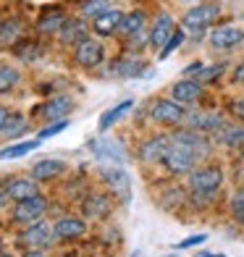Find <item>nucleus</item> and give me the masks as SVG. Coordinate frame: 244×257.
Masks as SVG:
<instances>
[{
    "label": "nucleus",
    "instance_id": "obj_1",
    "mask_svg": "<svg viewBox=\"0 0 244 257\" xmlns=\"http://www.w3.org/2000/svg\"><path fill=\"white\" fill-rule=\"evenodd\" d=\"M223 186V171L218 166H202L189 173V192L194 202H207L213 200V194Z\"/></svg>",
    "mask_w": 244,
    "mask_h": 257
},
{
    "label": "nucleus",
    "instance_id": "obj_2",
    "mask_svg": "<svg viewBox=\"0 0 244 257\" xmlns=\"http://www.w3.org/2000/svg\"><path fill=\"white\" fill-rule=\"evenodd\" d=\"M218 16H220V6H215V3H202V6H194L192 11H187V14H184V19H181V24L187 27V29H192L197 37H202L205 29L218 21Z\"/></svg>",
    "mask_w": 244,
    "mask_h": 257
},
{
    "label": "nucleus",
    "instance_id": "obj_3",
    "mask_svg": "<svg viewBox=\"0 0 244 257\" xmlns=\"http://www.w3.org/2000/svg\"><path fill=\"white\" fill-rule=\"evenodd\" d=\"M100 176L110 189L121 197V202H129L132 200V179L121 166H102L100 168Z\"/></svg>",
    "mask_w": 244,
    "mask_h": 257
},
{
    "label": "nucleus",
    "instance_id": "obj_4",
    "mask_svg": "<svg viewBox=\"0 0 244 257\" xmlns=\"http://www.w3.org/2000/svg\"><path fill=\"white\" fill-rule=\"evenodd\" d=\"M171 145L184 147V150H187V153H192L197 160H202L207 153H210V142H207V137H202L200 132H194V128L173 134V137H171Z\"/></svg>",
    "mask_w": 244,
    "mask_h": 257
},
{
    "label": "nucleus",
    "instance_id": "obj_5",
    "mask_svg": "<svg viewBox=\"0 0 244 257\" xmlns=\"http://www.w3.org/2000/svg\"><path fill=\"white\" fill-rule=\"evenodd\" d=\"M55 236L53 233V226L42 223V220H34V223H29V228L21 231L19 241L24 244L27 249H45L50 244V239Z\"/></svg>",
    "mask_w": 244,
    "mask_h": 257
},
{
    "label": "nucleus",
    "instance_id": "obj_6",
    "mask_svg": "<svg viewBox=\"0 0 244 257\" xmlns=\"http://www.w3.org/2000/svg\"><path fill=\"white\" fill-rule=\"evenodd\" d=\"M45 210H48V200L45 197H29V200H21L16 202L14 207V220L16 223H34V220H40L45 215Z\"/></svg>",
    "mask_w": 244,
    "mask_h": 257
},
{
    "label": "nucleus",
    "instance_id": "obj_7",
    "mask_svg": "<svg viewBox=\"0 0 244 257\" xmlns=\"http://www.w3.org/2000/svg\"><path fill=\"white\" fill-rule=\"evenodd\" d=\"M163 163H166V168L173 173V176H181V173H192V171H194V166H197V158H194L192 153H187L184 147L171 145V150L166 153Z\"/></svg>",
    "mask_w": 244,
    "mask_h": 257
},
{
    "label": "nucleus",
    "instance_id": "obj_8",
    "mask_svg": "<svg viewBox=\"0 0 244 257\" xmlns=\"http://www.w3.org/2000/svg\"><path fill=\"white\" fill-rule=\"evenodd\" d=\"M155 123H163V126H179L184 121V108L176 102V100H158L150 110Z\"/></svg>",
    "mask_w": 244,
    "mask_h": 257
},
{
    "label": "nucleus",
    "instance_id": "obj_9",
    "mask_svg": "<svg viewBox=\"0 0 244 257\" xmlns=\"http://www.w3.org/2000/svg\"><path fill=\"white\" fill-rule=\"evenodd\" d=\"M76 63L84 66V68H95L102 63V45L97 40H84L76 45Z\"/></svg>",
    "mask_w": 244,
    "mask_h": 257
},
{
    "label": "nucleus",
    "instance_id": "obj_10",
    "mask_svg": "<svg viewBox=\"0 0 244 257\" xmlns=\"http://www.w3.org/2000/svg\"><path fill=\"white\" fill-rule=\"evenodd\" d=\"M121 21H124V14H121V11L108 8V11H102L100 16L92 19V29H95V32L100 34V37H110L113 32H118Z\"/></svg>",
    "mask_w": 244,
    "mask_h": 257
},
{
    "label": "nucleus",
    "instance_id": "obj_11",
    "mask_svg": "<svg viewBox=\"0 0 244 257\" xmlns=\"http://www.w3.org/2000/svg\"><path fill=\"white\" fill-rule=\"evenodd\" d=\"M244 40V32L239 27H218L213 34H210V45L215 50H231Z\"/></svg>",
    "mask_w": 244,
    "mask_h": 257
},
{
    "label": "nucleus",
    "instance_id": "obj_12",
    "mask_svg": "<svg viewBox=\"0 0 244 257\" xmlns=\"http://www.w3.org/2000/svg\"><path fill=\"white\" fill-rule=\"evenodd\" d=\"M92 153H95L97 158L102 160H110L115 163V166H124L126 163V153H124V147L118 142H113V139H97V142H92Z\"/></svg>",
    "mask_w": 244,
    "mask_h": 257
},
{
    "label": "nucleus",
    "instance_id": "obj_13",
    "mask_svg": "<svg viewBox=\"0 0 244 257\" xmlns=\"http://www.w3.org/2000/svg\"><path fill=\"white\" fill-rule=\"evenodd\" d=\"M173 100L176 102H181V105H189V102H197L200 100V95H202V84L197 79H181V81H176L173 84Z\"/></svg>",
    "mask_w": 244,
    "mask_h": 257
},
{
    "label": "nucleus",
    "instance_id": "obj_14",
    "mask_svg": "<svg viewBox=\"0 0 244 257\" xmlns=\"http://www.w3.org/2000/svg\"><path fill=\"white\" fill-rule=\"evenodd\" d=\"M84 231H87V226H84V220H81V218H61L53 226L55 239H63V241H71V239L84 236Z\"/></svg>",
    "mask_w": 244,
    "mask_h": 257
},
{
    "label": "nucleus",
    "instance_id": "obj_15",
    "mask_svg": "<svg viewBox=\"0 0 244 257\" xmlns=\"http://www.w3.org/2000/svg\"><path fill=\"white\" fill-rule=\"evenodd\" d=\"M66 171V163L58 160V158H45L40 163H34L32 166V179L37 181H50L55 176H61V173Z\"/></svg>",
    "mask_w": 244,
    "mask_h": 257
},
{
    "label": "nucleus",
    "instance_id": "obj_16",
    "mask_svg": "<svg viewBox=\"0 0 244 257\" xmlns=\"http://www.w3.org/2000/svg\"><path fill=\"white\" fill-rule=\"evenodd\" d=\"M40 194V186H37V179H14L8 184L6 189V197H11V200H29V197H37Z\"/></svg>",
    "mask_w": 244,
    "mask_h": 257
},
{
    "label": "nucleus",
    "instance_id": "obj_17",
    "mask_svg": "<svg viewBox=\"0 0 244 257\" xmlns=\"http://www.w3.org/2000/svg\"><path fill=\"white\" fill-rule=\"evenodd\" d=\"M58 37H61L63 45H79L87 40V24L81 19H66V24L61 27Z\"/></svg>",
    "mask_w": 244,
    "mask_h": 257
},
{
    "label": "nucleus",
    "instance_id": "obj_18",
    "mask_svg": "<svg viewBox=\"0 0 244 257\" xmlns=\"http://www.w3.org/2000/svg\"><path fill=\"white\" fill-rule=\"evenodd\" d=\"M168 150H171V137H155V139H150V142L142 145V153L139 155L147 163H160Z\"/></svg>",
    "mask_w": 244,
    "mask_h": 257
},
{
    "label": "nucleus",
    "instance_id": "obj_19",
    "mask_svg": "<svg viewBox=\"0 0 244 257\" xmlns=\"http://www.w3.org/2000/svg\"><path fill=\"white\" fill-rule=\"evenodd\" d=\"M173 32H176V29H173L171 16H168V14H163V16L155 21L153 32H150V45H153V48H158V50H163V48H166V42L171 40V34H173Z\"/></svg>",
    "mask_w": 244,
    "mask_h": 257
},
{
    "label": "nucleus",
    "instance_id": "obj_20",
    "mask_svg": "<svg viewBox=\"0 0 244 257\" xmlns=\"http://www.w3.org/2000/svg\"><path fill=\"white\" fill-rule=\"evenodd\" d=\"M81 213L87 218H105L110 213V200L105 194H89L84 202H81Z\"/></svg>",
    "mask_w": 244,
    "mask_h": 257
},
{
    "label": "nucleus",
    "instance_id": "obj_21",
    "mask_svg": "<svg viewBox=\"0 0 244 257\" xmlns=\"http://www.w3.org/2000/svg\"><path fill=\"white\" fill-rule=\"evenodd\" d=\"M189 128H194V132H218V128H223V118L215 113H194L189 115Z\"/></svg>",
    "mask_w": 244,
    "mask_h": 257
},
{
    "label": "nucleus",
    "instance_id": "obj_22",
    "mask_svg": "<svg viewBox=\"0 0 244 257\" xmlns=\"http://www.w3.org/2000/svg\"><path fill=\"white\" fill-rule=\"evenodd\" d=\"M40 147V137L37 139H24V142L19 145H8L0 150V160H14V158H24L29 153H34V150Z\"/></svg>",
    "mask_w": 244,
    "mask_h": 257
},
{
    "label": "nucleus",
    "instance_id": "obj_23",
    "mask_svg": "<svg viewBox=\"0 0 244 257\" xmlns=\"http://www.w3.org/2000/svg\"><path fill=\"white\" fill-rule=\"evenodd\" d=\"M71 108H74V102L68 97H53L50 102H45L42 115L45 118H66V115L71 113Z\"/></svg>",
    "mask_w": 244,
    "mask_h": 257
},
{
    "label": "nucleus",
    "instance_id": "obj_24",
    "mask_svg": "<svg viewBox=\"0 0 244 257\" xmlns=\"http://www.w3.org/2000/svg\"><path fill=\"white\" fill-rule=\"evenodd\" d=\"M132 105H134L132 100H124V102L115 105V108H110V110L102 113V115H100V132H108V128H110L115 121H118L121 115H126V113L132 110Z\"/></svg>",
    "mask_w": 244,
    "mask_h": 257
},
{
    "label": "nucleus",
    "instance_id": "obj_25",
    "mask_svg": "<svg viewBox=\"0 0 244 257\" xmlns=\"http://www.w3.org/2000/svg\"><path fill=\"white\" fill-rule=\"evenodd\" d=\"M66 24V16L61 14V11H53V14H45L40 21H37V29L42 34H55L61 32V27Z\"/></svg>",
    "mask_w": 244,
    "mask_h": 257
},
{
    "label": "nucleus",
    "instance_id": "obj_26",
    "mask_svg": "<svg viewBox=\"0 0 244 257\" xmlns=\"http://www.w3.org/2000/svg\"><path fill=\"white\" fill-rule=\"evenodd\" d=\"M142 27H145V14H142V11H132L129 16H124L118 32H121V34H126V37H132V34H134V32H139Z\"/></svg>",
    "mask_w": 244,
    "mask_h": 257
},
{
    "label": "nucleus",
    "instance_id": "obj_27",
    "mask_svg": "<svg viewBox=\"0 0 244 257\" xmlns=\"http://www.w3.org/2000/svg\"><path fill=\"white\" fill-rule=\"evenodd\" d=\"M19 79H21V74L14 66H0V95H6V92L14 89L19 84Z\"/></svg>",
    "mask_w": 244,
    "mask_h": 257
},
{
    "label": "nucleus",
    "instance_id": "obj_28",
    "mask_svg": "<svg viewBox=\"0 0 244 257\" xmlns=\"http://www.w3.org/2000/svg\"><path fill=\"white\" fill-rule=\"evenodd\" d=\"M21 32H24V27H21V21L16 19H8L0 24V42H16L21 37Z\"/></svg>",
    "mask_w": 244,
    "mask_h": 257
},
{
    "label": "nucleus",
    "instance_id": "obj_29",
    "mask_svg": "<svg viewBox=\"0 0 244 257\" xmlns=\"http://www.w3.org/2000/svg\"><path fill=\"white\" fill-rule=\"evenodd\" d=\"M220 142L226 147H244V126H236V128H220Z\"/></svg>",
    "mask_w": 244,
    "mask_h": 257
},
{
    "label": "nucleus",
    "instance_id": "obj_30",
    "mask_svg": "<svg viewBox=\"0 0 244 257\" xmlns=\"http://www.w3.org/2000/svg\"><path fill=\"white\" fill-rule=\"evenodd\" d=\"M218 76H223V66H200V71H197V81L200 84H210Z\"/></svg>",
    "mask_w": 244,
    "mask_h": 257
},
{
    "label": "nucleus",
    "instance_id": "obj_31",
    "mask_svg": "<svg viewBox=\"0 0 244 257\" xmlns=\"http://www.w3.org/2000/svg\"><path fill=\"white\" fill-rule=\"evenodd\" d=\"M21 132H27V118L24 115H11L6 128H3V134L6 137H19Z\"/></svg>",
    "mask_w": 244,
    "mask_h": 257
},
{
    "label": "nucleus",
    "instance_id": "obj_32",
    "mask_svg": "<svg viewBox=\"0 0 244 257\" xmlns=\"http://www.w3.org/2000/svg\"><path fill=\"white\" fill-rule=\"evenodd\" d=\"M108 8H110L108 0H87V3L81 6V14L89 16V19H95V16L102 14V11H108Z\"/></svg>",
    "mask_w": 244,
    "mask_h": 257
},
{
    "label": "nucleus",
    "instance_id": "obj_33",
    "mask_svg": "<svg viewBox=\"0 0 244 257\" xmlns=\"http://www.w3.org/2000/svg\"><path fill=\"white\" fill-rule=\"evenodd\" d=\"M181 42H184V32H181V29H176V32L171 34V40L166 42V48L160 50V61H166V58H168V55H171L173 50H176V48H179Z\"/></svg>",
    "mask_w": 244,
    "mask_h": 257
},
{
    "label": "nucleus",
    "instance_id": "obj_34",
    "mask_svg": "<svg viewBox=\"0 0 244 257\" xmlns=\"http://www.w3.org/2000/svg\"><path fill=\"white\" fill-rule=\"evenodd\" d=\"M19 53V58H21V61H24V63H34V61H37V58H40V48H37V45H34V42H27L24 45V48H19L16 50Z\"/></svg>",
    "mask_w": 244,
    "mask_h": 257
},
{
    "label": "nucleus",
    "instance_id": "obj_35",
    "mask_svg": "<svg viewBox=\"0 0 244 257\" xmlns=\"http://www.w3.org/2000/svg\"><path fill=\"white\" fill-rule=\"evenodd\" d=\"M142 71V61H124L115 66V74H121V76H134Z\"/></svg>",
    "mask_w": 244,
    "mask_h": 257
},
{
    "label": "nucleus",
    "instance_id": "obj_36",
    "mask_svg": "<svg viewBox=\"0 0 244 257\" xmlns=\"http://www.w3.org/2000/svg\"><path fill=\"white\" fill-rule=\"evenodd\" d=\"M231 215H234L236 223H244V192L234 194V200H231Z\"/></svg>",
    "mask_w": 244,
    "mask_h": 257
},
{
    "label": "nucleus",
    "instance_id": "obj_37",
    "mask_svg": "<svg viewBox=\"0 0 244 257\" xmlns=\"http://www.w3.org/2000/svg\"><path fill=\"white\" fill-rule=\"evenodd\" d=\"M66 126H68V118H55V123H53V126H45L42 132H40V139H48V137H55V134H61Z\"/></svg>",
    "mask_w": 244,
    "mask_h": 257
},
{
    "label": "nucleus",
    "instance_id": "obj_38",
    "mask_svg": "<svg viewBox=\"0 0 244 257\" xmlns=\"http://www.w3.org/2000/svg\"><path fill=\"white\" fill-rule=\"evenodd\" d=\"M207 239V233H197V236H189V239H184L181 244H176V249H187V247H197V244H202Z\"/></svg>",
    "mask_w": 244,
    "mask_h": 257
},
{
    "label": "nucleus",
    "instance_id": "obj_39",
    "mask_svg": "<svg viewBox=\"0 0 244 257\" xmlns=\"http://www.w3.org/2000/svg\"><path fill=\"white\" fill-rule=\"evenodd\" d=\"M231 81H234V84H244V63H239V66L234 68V74H231Z\"/></svg>",
    "mask_w": 244,
    "mask_h": 257
},
{
    "label": "nucleus",
    "instance_id": "obj_40",
    "mask_svg": "<svg viewBox=\"0 0 244 257\" xmlns=\"http://www.w3.org/2000/svg\"><path fill=\"white\" fill-rule=\"evenodd\" d=\"M231 110H234V115H239V118H244V97L234 100V105H231Z\"/></svg>",
    "mask_w": 244,
    "mask_h": 257
},
{
    "label": "nucleus",
    "instance_id": "obj_41",
    "mask_svg": "<svg viewBox=\"0 0 244 257\" xmlns=\"http://www.w3.org/2000/svg\"><path fill=\"white\" fill-rule=\"evenodd\" d=\"M8 118H11V113L6 110V108H0V132L6 128V123H8Z\"/></svg>",
    "mask_w": 244,
    "mask_h": 257
},
{
    "label": "nucleus",
    "instance_id": "obj_42",
    "mask_svg": "<svg viewBox=\"0 0 244 257\" xmlns=\"http://www.w3.org/2000/svg\"><path fill=\"white\" fill-rule=\"evenodd\" d=\"M24 257H45V254H42V249H29Z\"/></svg>",
    "mask_w": 244,
    "mask_h": 257
},
{
    "label": "nucleus",
    "instance_id": "obj_43",
    "mask_svg": "<svg viewBox=\"0 0 244 257\" xmlns=\"http://www.w3.org/2000/svg\"><path fill=\"white\" fill-rule=\"evenodd\" d=\"M3 202H6V194H3V192H0V207H3Z\"/></svg>",
    "mask_w": 244,
    "mask_h": 257
},
{
    "label": "nucleus",
    "instance_id": "obj_44",
    "mask_svg": "<svg viewBox=\"0 0 244 257\" xmlns=\"http://www.w3.org/2000/svg\"><path fill=\"white\" fill-rule=\"evenodd\" d=\"M197 257H223V254H197Z\"/></svg>",
    "mask_w": 244,
    "mask_h": 257
},
{
    "label": "nucleus",
    "instance_id": "obj_45",
    "mask_svg": "<svg viewBox=\"0 0 244 257\" xmlns=\"http://www.w3.org/2000/svg\"><path fill=\"white\" fill-rule=\"evenodd\" d=\"M0 257H11V254H3V252H0Z\"/></svg>",
    "mask_w": 244,
    "mask_h": 257
},
{
    "label": "nucleus",
    "instance_id": "obj_46",
    "mask_svg": "<svg viewBox=\"0 0 244 257\" xmlns=\"http://www.w3.org/2000/svg\"><path fill=\"white\" fill-rule=\"evenodd\" d=\"M0 249H3V244H0Z\"/></svg>",
    "mask_w": 244,
    "mask_h": 257
},
{
    "label": "nucleus",
    "instance_id": "obj_47",
    "mask_svg": "<svg viewBox=\"0 0 244 257\" xmlns=\"http://www.w3.org/2000/svg\"><path fill=\"white\" fill-rule=\"evenodd\" d=\"M187 3H192V0H187Z\"/></svg>",
    "mask_w": 244,
    "mask_h": 257
},
{
    "label": "nucleus",
    "instance_id": "obj_48",
    "mask_svg": "<svg viewBox=\"0 0 244 257\" xmlns=\"http://www.w3.org/2000/svg\"><path fill=\"white\" fill-rule=\"evenodd\" d=\"M241 160H244V155H241Z\"/></svg>",
    "mask_w": 244,
    "mask_h": 257
}]
</instances>
